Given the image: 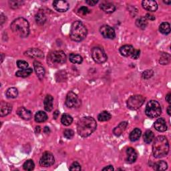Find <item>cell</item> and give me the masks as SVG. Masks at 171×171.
Segmentation results:
<instances>
[{
  "label": "cell",
  "instance_id": "obj_1",
  "mask_svg": "<svg viewBox=\"0 0 171 171\" xmlns=\"http://www.w3.org/2000/svg\"><path fill=\"white\" fill-rule=\"evenodd\" d=\"M97 128L96 120L92 117L81 118L78 122L77 131L79 136L86 138L92 134Z\"/></svg>",
  "mask_w": 171,
  "mask_h": 171
},
{
  "label": "cell",
  "instance_id": "obj_2",
  "mask_svg": "<svg viewBox=\"0 0 171 171\" xmlns=\"http://www.w3.org/2000/svg\"><path fill=\"white\" fill-rule=\"evenodd\" d=\"M169 152V143L165 136H158L154 141L153 153L155 158H160L166 157Z\"/></svg>",
  "mask_w": 171,
  "mask_h": 171
},
{
  "label": "cell",
  "instance_id": "obj_3",
  "mask_svg": "<svg viewBox=\"0 0 171 171\" xmlns=\"http://www.w3.org/2000/svg\"><path fill=\"white\" fill-rule=\"evenodd\" d=\"M10 28L13 32L22 38H26L30 34V25L27 19L18 18L11 23Z\"/></svg>",
  "mask_w": 171,
  "mask_h": 171
},
{
  "label": "cell",
  "instance_id": "obj_4",
  "mask_svg": "<svg viewBox=\"0 0 171 171\" xmlns=\"http://www.w3.org/2000/svg\"><path fill=\"white\" fill-rule=\"evenodd\" d=\"M87 33H88V31L85 26L81 22L75 21L71 26L70 33V38L71 40L74 42H82L86 38Z\"/></svg>",
  "mask_w": 171,
  "mask_h": 171
},
{
  "label": "cell",
  "instance_id": "obj_5",
  "mask_svg": "<svg viewBox=\"0 0 171 171\" xmlns=\"http://www.w3.org/2000/svg\"><path fill=\"white\" fill-rule=\"evenodd\" d=\"M66 61V55L62 50H55L48 54L47 63L51 67H58L63 65Z\"/></svg>",
  "mask_w": 171,
  "mask_h": 171
},
{
  "label": "cell",
  "instance_id": "obj_6",
  "mask_svg": "<svg viewBox=\"0 0 171 171\" xmlns=\"http://www.w3.org/2000/svg\"><path fill=\"white\" fill-rule=\"evenodd\" d=\"M162 113V108L159 103L156 100H150L147 103L145 114L151 118L158 117Z\"/></svg>",
  "mask_w": 171,
  "mask_h": 171
},
{
  "label": "cell",
  "instance_id": "obj_7",
  "mask_svg": "<svg viewBox=\"0 0 171 171\" xmlns=\"http://www.w3.org/2000/svg\"><path fill=\"white\" fill-rule=\"evenodd\" d=\"M145 101V98L141 95H135L130 96L127 100V106L130 110H136L140 108Z\"/></svg>",
  "mask_w": 171,
  "mask_h": 171
},
{
  "label": "cell",
  "instance_id": "obj_8",
  "mask_svg": "<svg viewBox=\"0 0 171 171\" xmlns=\"http://www.w3.org/2000/svg\"><path fill=\"white\" fill-rule=\"evenodd\" d=\"M91 55L94 61L98 63H104L108 58L104 50L99 47H93L91 51Z\"/></svg>",
  "mask_w": 171,
  "mask_h": 171
},
{
  "label": "cell",
  "instance_id": "obj_9",
  "mask_svg": "<svg viewBox=\"0 0 171 171\" xmlns=\"http://www.w3.org/2000/svg\"><path fill=\"white\" fill-rule=\"evenodd\" d=\"M55 162L54 155L50 152L43 153L39 160V165L43 167H48L53 165Z\"/></svg>",
  "mask_w": 171,
  "mask_h": 171
},
{
  "label": "cell",
  "instance_id": "obj_10",
  "mask_svg": "<svg viewBox=\"0 0 171 171\" xmlns=\"http://www.w3.org/2000/svg\"><path fill=\"white\" fill-rule=\"evenodd\" d=\"M79 100L77 94L73 92H70L67 93L66 98V105L68 108H74L75 106H79Z\"/></svg>",
  "mask_w": 171,
  "mask_h": 171
},
{
  "label": "cell",
  "instance_id": "obj_11",
  "mask_svg": "<svg viewBox=\"0 0 171 171\" xmlns=\"http://www.w3.org/2000/svg\"><path fill=\"white\" fill-rule=\"evenodd\" d=\"M100 32L104 38L112 39L116 37V33L113 27L108 25H104L101 26Z\"/></svg>",
  "mask_w": 171,
  "mask_h": 171
},
{
  "label": "cell",
  "instance_id": "obj_12",
  "mask_svg": "<svg viewBox=\"0 0 171 171\" xmlns=\"http://www.w3.org/2000/svg\"><path fill=\"white\" fill-rule=\"evenodd\" d=\"M54 8L59 12H66L70 8V5L66 1L63 0H55L53 2Z\"/></svg>",
  "mask_w": 171,
  "mask_h": 171
},
{
  "label": "cell",
  "instance_id": "obj_13",
  "mask_svg": "<svg viewBox=\"0 0 171 171\" xmlns=\"http://www.w3.org/2000/svg\"><path fill=\"white\" fill-rule=\"evenodd\" d=\"M24 55L31 58H43V53L38 48H30L24 52Z\"/></svg>",
  "mask_w": 171,
  "mask_h": 171
},
{
  "label": "cell",
  "instance_id": "obj_14",
  "mask_svg": "<svg viewBox=\"0 0 171 171\" xmlns=\"http://www.w3.org/2000/svg\"><path fill=\"white\" fill-rule=\"evenodd\" d=\"M34 67L35 73L37 74V76L39 79H40V80H42L43 78H44L45 73H46L44 67H43L42 63L38 61H35L34 62Z\"/></svg>",
  "mask_w": 171,
  "mask_h": 171
},
{
  "label": "cell",
  "instance_id": "obj_15",
  "mask_svg": "<svg viewBox=\"0 0 171 171\" xmlns=\"http://www.w3.org/2000/svg\"><path fill=\"white\" fill-rule=\"evenodd\" d=\"M142 7L149 11H156L158 9V4L155 1L152 0H145L142 2Z\"/></svg>",
  "mask_w": 171,
  "mask_h": 171
},
{
  "label": "cell",
  "instance_id": "obj_16",
  "mask_svg": "<svg viewBox=\"0 0 171 171\" xmlns=\"http://www.w3.org/2000/svg\"><path fill=\"white\" fill-rule=\"evenodd\" d=\"M138 157V154L136 151L132 147H129L126 149V161L128 163H134L136 161Z\"/></svg>",
  "mask_w": 171,
  "mask_h": 171
},
{
  "label": "cell",
  "instance_id": "obj_17",
  "mask_svg": "<svg viewBox=\"0 0 171 171\" xmlns=\"http://www.w3.org/2000/svg\"><path fill=\"white\" fill-rule=\"evenodd\" d=\"M12 110V106L6 102L2 101L0 104V116L2 117L8 115Z\"/></svg>",
  "mask_w": 171,
  "mask_h": 171
},
{
  "label": "cell",
  "instance_id": "obj_18",
  "mask_svg": "<svg viewBox=\"0 0 171 171\" xmlns=\"http://www.w3.org/2000/svg\"><path fill=\"white\" fill-rule=\"evenodd\" d=\"M154 128L160 132H164L167 130V125L164 118H158L154 124Z\"/></svg>",
  "mask_w": 171,
  "mask_h": 171
},
{
  "label": "cell",
  "instance_id": "obj_19",
  "mask_svg": "<svg viewBox=\"0 0 171 171\" xmlns=\"http://www.w3.org/2000/svg\"><path fill=\"white\" fill-rule=\"evenodd\" d=\"M17 114L18 116L25 120H29L31 118V112L29 110L26 109L24 107H19L17 110Z\"/></svg>",
  "mask_w": 171,
  "mask_h": 171
},
{
  "label": "cell",
  "instance_id": "obj_20",
  "mask_svg": "<svg viewBox=\"0 0 171 171\" xmlns=\"http://www.w3.org/2000/svg\"><path fill=\"white\" fill-rule=\"evenodd\" d=\"M134 48L131 45H124L120 48V52L122 55L125 57H131L134 51Z\"/></svg>",
  "mask_w": 171,
  "mask_h": 171
},
{
  "label": "cell",
  "instance_id": "obj_21",
  "mask_svg": "<svg viewBox=\"0 0 171 171\" xmlns=\"http://www.w3.org/2000/svg\"><path fill=\"white\" fill-rule=\"evenodd\" d=\"M100 9L104 11L105 13L111 14L113 13L116 10V7L112 3L110 2H103L100 5Z\"/></svg>",
  "mask_w": 171,
  "mask_h": 171
},
{
  "label": "cell",
  "instance_id": "obj_22",
  "mask_svg": "<svg viewBox=\"0 0 171 171\" xmlns=\"http://www.w3.org/2000/svg\"><path fill=\"white\" fill-rule=\"evenodd\" d=\"M53 102L54 98L50 94L47 95L44 99V101H43L44 108L47 112H51L53 110Z\"/></svg>",
  "mask_w": 171,
  "mask_h": 171
},
{
  "label": "cell",
  "instance_id": "obj_23",
  "mask_svg": "<svg viewBox=\"0 0 171 171\" xmlns=\"http://www.w3.org/2000/svg\"><path fill=\"white\" fill-rule=\"evenodd\" d=\"M127 126H128V122H122L116 126L113 130V133L114 135H116V136H119L124 132Z\"/></svg>",
  "mask_w": 171,
  "mask_h": 171
},
{
  "label": "cell",
  "instance_id": "obj_24",
  "mask_svg": "<svg viewBox=\"0 0 171 171\" xmlns=\"http://www.w3.org/2000/svg\"><path fill=\"white\" fill-rule=\"evenodd\" d=\"M35 22L38 25H43L46 22V15L43 11H39L37 14L35 15Z\"/></svg>",
  "mask_w": 171,
  "mask_h": 171
},
{
  "label": "cell",
  "instance_id": "obj_25",
  "mask_svg": "<svg viewBox=\"0 0 171 171\" xmlns=\"http://www.w3.org/2000/svg\"><path fill=\"white\" fill-rule=\"evenodd\" d=\"M35 121L38 123L44 122L47 120V114L43 111H39L35 115Z\"/></svg>",
  "mask_w": 171,
  "mask_h": 171
},
{
  "label": "cell",
  "instance_id": "obj_26",
  "mask_svg": "<svg viewBox=\"0 0 171 171\" xmlns=\"http://www.w3.org/2000/svg\"><path fill=\"white\" fill-rule=\"evenodd\" d=\"M141 134H142V131L140 129L138 128H135L130 134V136H129L130 140L132 142L136 141L139 138H140V137L141 136Z\"/></svg>",
  "mask_w": 171,
  "mask_h": 171
},
{
  "label": "cell",
  "instance_id": "obj_27",
  "mask_svg": "<svg viewBox=\"0 0 171 171\" xmlns=\"http://www.w3.org/2000/svg\"><path fill=\"white\" fill-rule=\"evenodd\" d=\"M143 139H144V141L146 144H150L154 139V134L153 131L150 130H146L144 134V136H143Z\"/></svg>",
  "mask_w": 171,
  "mask_h": 171
},
{
  "label": "cell",
  "instance_id": "obj_28",
  "mask_svg": "<svg viewBox=\"0 0 171 171\" xmlns=\"http://www.w3.org/2000/svg\"><path fill=\"white\" fill-rule=\"evenodd\" d=\"M69 59L71 63H77V64H80L83 62V58L81 55L76 54H70Z\"/></svg>",
  "mask_w": 171,
  "mask_h": 171
},
{
  "label": "cell",
  "instance_id": "obj_29",
  "mask_svg": "<svg viewBox=\"0 0 171 171\" xmlns=\"http://www.w3.org/2000/svg\"><path fill=\"white\" fill-rule=\"evenodd\" d=\"M159 31L162 34L167 35L170 32V26L168 22H163L159 26Z\"/></svg>",
  "mask_w": 171,
  "mask_h": 171
},
{
  "label": "cell",
  "instance_id": "obj_30",
  "mask_svg": "<svg viewBox=\"0 0 171 171\" xmlns=\"http://www.w3.org/2000/svg\"><path fill=\"white\" fill-rule=\"evenodd\" d=\"M33 72V70L31 68H27L25 70H19L18 71H16L15 73V75L18 77H21V78H26L29 76L30 74H32Z\"/></svg>",
  "mask_w": 171,
  "mask_h": 171
},
{
  "label": "cell",
  "instance_id": "obj_31",
  "mask_svg": "<svg viewBox=\"0 0 171 171\" xmlns=\"http://www.w3.org/2000/svg\"><path fill=\"white\" fill-rule=\"evenodd\" d=\"M73 122V118L70 114H63L61 118V122L64 126H70Z\"/></svg>",
  "mask_w": 171,
  "mask_h": 171
},
{
  "label": "cell",
  "instance_id": "obj_32",
  "mask_svg": "<svg viewBox=\"0 0 171 171\" xmlns=\"http://www.w3.org/2000/svg\"><path fill=\"white\" fill-rule=\"evenodd\" d=\"M136 25L139 28L144 30L148 25V22H147V19L145 18V17H141L136 19Z\"/></svg>",
  "mask_w": 171,
  "mask_h": 171
},
{
  "label": "cell",
  "instance_id": "obj_33",
  "mask_svg": "<svg viewBox=\"0 0 171 171\" xmlns=\"http://www.w3.org/2000/svg\"><path fill=\"white\" fill-rule=\"evenodd\" d=\"M18 96V90L15 88H10L6 91V96L7 98L12 99L17 98Z\"/></svg>",
  "mask_w": 171,
  "mask_h": 171
},
{
  "label": "cell",
  "instance_id": "obj_34",
  "mask_svg": "<svg viewBox=\"0 0 171 171\" xmlns=\"http://www.w3.org/2000/svg\"><path fill=\"white\" fill-rule=\"evenodd\" d=\"M111 114L107 112V111H103L101 113L98 114V120L100 122H106L109 120L111 118Z\"/></svg>",
  "mask_w": 171,
  "mask_h": 171
},
{
  "label": "cell",
  "instance_id": "obj_35",
  "mask_svg": "<svg viewBox=\"0 0 171 171\" xmlns=\"http://www.w3.org/2000/svg\"><path fill=\"white\" fill-rule=\"evenodd\" d=\"M167 168H168V165L164 161H161L155 163L154 167V169L157 170H165Z\"/></svg>",
  "mask_w": 171,
  "mask_h": 171
},
{
  "label": "cell",
  "instance_id": "obj_36",
  "mask_svg": "<svg viewBox=\"0 0 171 171\" xmlns=\"http://www.w3.org/2000/svg\"><path fill=\"white\" fill-rule=\"evenodd\" d=\"M170 54H167V53H163V54H162L160 58L159 63L162 65H166L170 62Z\"/></svg>",
  "mask_w": 171,
  "mask_h": 171
},
{
  "label": "cell",
  "instance_id": "obj_37",
  "mask_svg": "<svg viewBox=\"0 0 171 171\" xmlns=\"http://www.w3.org/2000/svg\"><path fill=\"white\" fill-rule=\"evenodd\" d=\"M35 167V164L32 160H27L24 162L23 165V168L25 170H32Z\"/></svg>",
  "mask_w": 171,
  "mask_h": 171
},
{
  "label": "cell",
  "instance_id": "obj_38",
  "mask_svg": "<svg viewBox=\"0 0 171 171\" xmlns=\"http://www.w3.org/2000/svg\"><path fill=\"white\" fill-rule=\"evenodd\" d=\"M23 1H20V0H12V1L9 2V4L11 8L12 9H18V7L22 6L23 4Z\"/></svg>",
  "mask_w": 171,
  "mask_h": 171
},
{
  "label": "cell",
  "instance_id": "obj_39",
  "mask_svg": "<svg viewBox=\"0 0 171 171\" xmlns=\"http://www.w3.org/2000/svg\"><path fill=\"white\" fill-rule=\"evenodd\" d=\"M17 66L19 69L22 70H25L28 68L29 64L26 61L24 60H18L17 61Z\"/></svg>",
  "mask_w": 171,
  "mask_h": 171
},
{
  "label": "cell",
  "instance_id": "obj_40",
  "mask_svg": "<svg viewBox=\"0 0 171 171\" xmlns=\"http://www.w3.org/2000/svg\"><path fill=\"white\" fill-rule=\"evenodd\" d=\"M90 12V10L88 8V7L85 6L81 7L80 8H79V10H78V14L79 15H82V16H84V15L88 14Z\"/></svg>",
  "mask_w": 171,
  "mask_h": 171
},
{
  "label": "cell",
  "instance_id": "obj_41",
  "mask_svg": "<svg viewBox=\"0 0 171 171\" xmlns=\"http://www.w3.org/2000/svg\"><path fill=\"white\" fill-rule=\"evenodd\" d=\"M63 136L67 139H71L74 136V132L71 129H66L63 132Z\"/></svg>",
  "mask_w": 171,
  "mask_h": 171
},
{
  "label": "cell",
  "instance_id": "obj_42",
  "mask_svg": "<svg viewBox=\"0 0 171 171\" xmlns=\"http://www.w3.org/2000/svg\"><path fill=\"white\" fill-rule=\"evenodd\" d=\"M81 166L78 162H74L70 167V170H81Z\"/></svg>",
  "mask_w": 171,
  "mask_h": 171
},
{
  "label": "cell",
  "instance_id": "obj_43",
  "mask_svg": "<svg viewBox=\"0 0 171 171\" xmlns=\"http://www.w3.org/2000/svg\"><path fill=\"white\" fill-rule=\"evenodd\" d=\"M153 75V71L151 70H148L145 71L144 72L142 73V78L145 79H149L150 77H152Z\"/></svg>",
  "mask_w": 171,
  "mask_h": 171
},
{
  "label": "cell",
  "instance_id": "obj_44",
  "mask_svg": "<svg viewBox=\"0 0 171 171\" xmlns=\"http://www.w3.org/2000/svg\"><path fill=\"white\" fill-rule=\"evenodd\" d=\"M140 51L139 50H136V49H135L134 53L132 54V56H131L130 58H132V59H138L139 58V56H140Z\"/></svg>",
  "mask_w": 171,
  "mask_h": 171
},
{
  "label": "cell",
  "instance_id": "obj_45",
  "mask_svg": "<svg viewBox=\"0 0 171 171\" xmlns=\"http://www.w3.org/2000/svg\"><path fill=\"white\" fill-rule=\"evenodd\" d=\"M98 2V1H97V0L96 1V0H87V1H86V3L87 4H88L89 6H94Z\"/></svg>",
  "mask_w": 171,
  "mask_h": 171
},
{
  "label": "cell",
  "instance_id": "obj_46",
  "mask_svg": "<svg viewBox=\"0 0 171 171\" xmlns=\"http://www.w3.org/2000/svg\"><path fill=\"white\" fill-rule=\"evenodd\" d=\"M145 18L146 19H150V20H154L155 16L150 14H146L145 15Z\"/></svg>",
  "mask_w": 171,
  "mask_h": 171
},
{
  "label": "cell",
  "instance_id": "obj_47",
  "mask_svg": "<svg viewBox=\"0 0 171 171\" xmlns=\"http://www.w3.org/2000/svg\"><path fill=\"white\" fill-rule=\"evenodd\" d=\"M114 170V167L112 165L107 166L104 167V168L102 169V170H109V171H112V170Z\"/></svg>",
  "mask_w": 171,
  "mask_h": 171
},
{
  "label": "cell",
  "instance_id": "obj_48",
  "mask_svg": "<svg viewBox=\"0 0 171 171\" xmlns=\"http://www.w3.org/2000/svg\"><path fill=\"white\" fill-rule=\"evenodd\" d=\"M0 21H1V26L6 22V16L3 14H1V17H0Z\"/></svg>",
  "mask_w": 171,
  "mask_h": 171
},
{
  "label": "cell",
  "instance_id": "obj_49",
  "mask_svg": "<svg viewBox=\"0 0 171 171\" xmlns=\"http://www.w3.org/2000/svg\"><path fill=\"white\" fill-rule=\"evenodd\" d=\"M170 97H171V94L169 93L166 96V101L169 103V104H170L171 101H170Z\"/></svg>",
  "mask_w": 171,
  "mask_h": 171
},
{
  "label": "cell",
  "instance_id": "obj_50",
  "mask_svg": "<svg viewBox=\"0 0 171 171\" xmlns=\"http://www.w3.org/2000/svg\"><path fill=\"white\" fill-rule=\"evenodd\" d=\"M59 112L58 110H55V112H54V114H53V116H54V118L55 119H57V118L58 117V116H59Z\"/></svg>",
  "mask_w": 171,
  "mask_h": 171
},
{
  "label": "cell",
  "instance_id": "obj_51",
  "mask_svg": "<svg viewBox=\"0 0 171 171\" xmlns=\"http://www.w3.org/2000/svg\"><path fill=\"white\" fill-rule=\"evenodd\" d=\"M43 132H44L46 134H49L50 132V130L49 127L46 126L44 129H43Z\"/></svg>",
  "mask_w": 171,
  "mask_h": 171
},
{
  "label": "cell",
  "instance_id": "obj_52",
  "mask_svg": "<svg viewBox=\"0 0 171 171\" xmlns=\"http://www.w3.org/2000/svg\"><path fill=\"white\" fill-rule=\"evenodd\" d=\"M40 130H41L40 127H39V126H36V128H35V132H36V133L39 134V132H40Z\"/></svg>",
  "mask_w": 171,
  "mask_h": 171
},
{
  "label": "cell",
  "instance_id": "obj_53",
  "mask_svg": "<svg viewBox=\"0 0 171 171\" xmlns=\"http://www.w3.org/2000/svg\"><path fill=\"white\" fill-rule=\"evenodd\" d=\"M167 112H168V114L169 115V116H170V114H171V106H169L168 108H167Z\"/></svg>",
  "mask_w": 171,
  "mask_h": 171
},
{
  "label": "cell",
  "instance_id": "obj_54",
  "mask_svg": "<svg viewBox=\"0 0 171 171\" xmlns=\"http://www.w3.org/2000/svg\"><path fill=\"white\" fill-rule=\"evenodd\" d=\"M163 2H164L165 3H166V4H168V5H170V3H171L170 1H164Z\"/></svg>",
  "mask_w": 171,
  "mask_h": 171
},
{
  "label": "cell",
  "instance_id": "obj_55",
  "mask_svg": "<svg viewBox=\"0 0 171 171\" xmlns=\"http://www.w3.org/2000/svg\"><path fill=\"white\" fill-rule=\"evenodd\" d=\"M3 54H2V62H3Z\"/></svg>",
  "mask_w": 171,
  "mask_h": 171
}]
</instances>
